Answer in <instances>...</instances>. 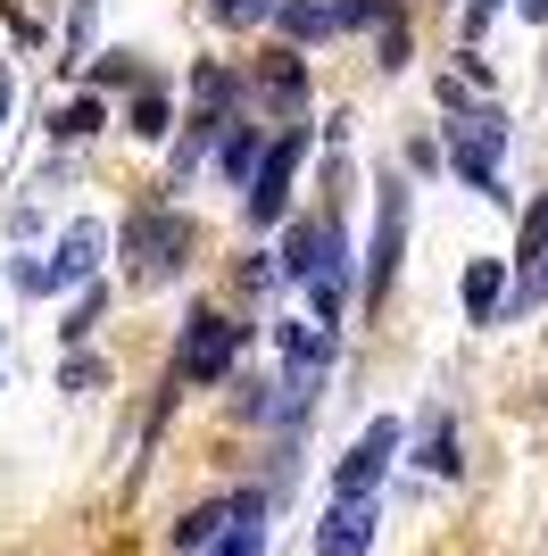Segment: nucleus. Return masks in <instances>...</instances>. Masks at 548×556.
I'll return each instance as SVG.
<instances>
[{
	"label": "nucleus",
	"mask_w": 548,
	"mask_h": 556,
	"mask_svg": "<svg viewBox=\"0 0 548 556\" xmlns=\"http://www.w3.org/2000/svg\"><path fill=\"white\" fill-rule=\"evenodd\" d=\"M499 159H507V116L474 109V116H457V125H449V166H457L474 191H490V200H507Z\"/></svg>",
	"instance_id": "obj_1"
},
{
	"label": "nucleus",
	"mask_w": 548,
	"mask_h": 556,
	"mask_svg": "<svg viewBox=\"0 0 548 556\" xmlns=\"http://www.w3.org/2000/svg\"><path fill=\"white\" fill-rule=\"evenodd\" d=\"M399 250H408V184H390V191H383V216H374V257H365V307H383V300H390Z\"/></svg>",
	"instance_id": "obj_2"
},
{
	"label": "nucleus",
	"mask_w": 548,
	"mask_h": 556,
	"mask_svg": "<svg viewBox=\"0 0 548 556\" xmlns=\"http://www.w3.org/2000/svg\"><path fill=\"white\" fill-rule=\"evenodd\" d=\"M183 250H191V225H183L175 208H141V216H125V257H141L150 275H166Z\"/></svg>",
	"instance_id": "obj_3"
},
{
	"label": "nucleus",
	"mask_w": 548,
	"mask_h": 556,
	"mask_svg": "<svg viewBox=\"0 0 548 556\" xmlns=\"http://www.w3.org/2000/svg\"><path fill=\"white\" fill-rule=\"evenodd\" d=\"M299 150H308V134H283L258 159V175H250V225H274V216L291 208V166H299Z\"/></svg>",
	"instance_id": "obj_4"
},
{
	"label": "nucleus",
	"mask_w": 548,
	"mask_h": 556,
	"mask_svg": "<svg viewBox=\"0 0 548 556\" xmlns=\"http://www.w3.org/2000/svg\"><path fill=\"white\" fill-rule=\"evenodd\" d=\"M233 349H241V325H225V316H191V332H183V374H191V382H225Z\"/></svg>",
	"instance_id": "obj_5"
},
{
	"label": "nucleus",
	"mask_w": 548,
	"mask_h": 556,
	"mask_svg": "<svg viewBox=\"0 0 548 556\" xmlns=\"http://www.w3.org/2000/svg\"><path fill=\"white\" fill-rule=\"evenodd\" d=\"M324 266H349V250H341V225L333 216H308V225L283 241V275H299V282H316Z\"/></svg>",
	"instance_id": "obj_6"
},
{
	"label": "nucleus",
	"mask_w": 548,
	"mask_h": 556,
	"mask_svg": "<svg viewBox=\"0 0 548 556\" xmlns=\"http://www.w3.org/2000/svg\"><path fill=\"white\" fill-rule=\"evenodd\" d=\"M399 441H408V432H399L390 416H383V424H365V441L349 448V465H341V498H365V490L383 482L390 457H399Z\"/></svg>",
	"instance_id": "obj_7"
},
{
	"label": "nucleus",
	"mask_w": 548,
	"mask_h": 556,
	"mask_svg": "<svg viewBox=\"0 0 548 556\" xmlns=\"http://www.w3.org/2000/svg\"><path fill=\"white\" fill-rule=\"evenodd\" d=\"M374 548V498H333L316 523V556H365Z\"/></svg>",
	"instance_id": "obj_8"
},
{
	"label": "nucleus",
	"mask_w": 548,
	"mask_h": 556,
	"mask_svg": "<svg viewBox=\"0 0 548 556\" xmlns=\"http://www.w3.org/2000/svg\"><path fill=\"white\" fill-rule=\"evenodd\" d=\"M100 250H109V225L100 216H75L59 232V250H50V282H91L100 275Z\"/></svg>",
	"instance_id": "obj_9"
},
{
	"label": "nucleus",
	"mask_w": 548,
	"mask_h": 556,
	"mask_svg": "<svg viewBox=\"0 0 548 556\" xmlns=\"http://www.w3.org/2000/svg\"><path fill=\"white\" fill-rule=\"evenodd\" d=\"M241 515H258V498H250V490H233V498H208V507H191V515L175 523V548H183V556H191V548L208 556L216 540L233 532V523H241Z\"/></svg>",
	"instance_id": "obj_10"
},
{
	"label": "nucleus",
	"mask_w": 548,
	"mask_h": 556,
	"mask_svg": "<svg viewBox=\"0 0 548 556\" xmlns=\"http://www.w3.org/2000/svg\"><path fill=\"white\" fill-rule=\"evenodd\" d=\"M499 300H507L499 257H474V266H465V316H474V325H499Z\"/></svg>",
	"instance_id": "obj_11"
},
{
	"label": "nucleus",
	"mask_w": 548,
	"mask_h": 556,
	"mask_svg": "<svg viewBox=\"0 0 548 556\" xmlns=\"http://www.w3.org/2000/svg\"><path fill=\"white\" fill-rule=\"evenodd\" d=\"M274 17H283V34H291V42H316V34H333V25H341V9H333V0H283Z\"/></svg>",
	"instance_id": "obj_12"
},
{
	"label": "nucleus",
	"mask_w": 548,
	"mask_h": 556,
	"mask_svg": "<svg viewBox=\"0 0 548 556\" xmlns=\"http://www.w3.org/2000/svg\"><path fill=\"white\" fill-rule=\"evenodd\" d=\"M100 116H109V109L84 92V100H67V109L50 116V134H59V141H91V134H100Z\"/></svg>",
	"instance_id": "obj_13"
},
{
	"label": "nucleus",
	"mask_w": 548,
	"mask_h": 556,
	"mask_svg": "<svg viewBox=\"0 0 548 556\" xmlns=\"http://www.w3.org/2000/svg\"><path fill=\"white\" fill-rule=\"evenodd\" d=\"M134 134H141V141H166V134H175V109H166V92H150V84L134 92Z\"/></svg>",
	"instance_id": "obj_14"
},
{
	"label": "nucleus",
	"mask_w": 548,
	"mask_h": 556,
	"mask_svg": "<svg viewBox=\"0 0 548 556\" xmlns=\"http://www.w3.org/2000/svg\"><path fill=\"white\" fill-rule=\"evenodd\" d=\"M225 175H233V184H250V175H258V125H241V134L225 141Z\"/></svg>",
	"instance_id": "obj_15"
},
{
	"label": "nucleus",
	"mask_w": 548,
	"mask_h": 556,
	"mask_svg": "<svg viewBox=\"0 0 548 556\" xmlns=\"http://www.w3.org/2000/svg\"><path fill=\"white\" fill-rule=\"evenodd\" d=\"M258 548H266V523H258V515H241V523H233L208 556H258Z\"/></svg>",
	"instance_id": "obj_16"
},
{
	"label": "nucleus",
	"mask_w": 548,
	"mask_h": 556,
	"mask_svg": "<svg viewBox=\"0 0 548 556\" xmlns=\"http://www.w3.org/2000/svg\"><path fill=\"white\" fill-rule=\"evenodd\" d=\"M283 0H208V17L216 25H258V17H274Z\"/></svg>",
	"instance_id": "obj_17"
},
{
	"label": "nucleus",
	"mask_w": 548,
	"mask_h": 556,
	"mask_svg": "<svg viewBox=\"0 0 548 556\" xmlns=\"http://www.w3.org/2000/svg\"><path fill=\"white\" fill-rule=\"evenodd\" d=\"M548 257V191L532 200V216H524V266H540Z\"/></svg>",
	"instance_id": "obj_18"
},
{
	"label": "nucleus",
	"mask_w": 548,
	"mask_h": 556,
	"mask_svg": "<svg viewBox=\"0 0 548 556\" xmlns=\"http://www.w3.org/2000/svg\"><path fill=\"white\" fill-rule=\"evenodd\" d=\"M424 465H433V473H457V465H465V457H457V432H449V424H433V441H424Z\"/></svg>",
	"instance_id": "obj_19"
},
{
	"label": "nucleus",
	"mask_w": 548,
	"mask_h": 556,
	"mask_svg": "<svg viewBox=\"0 0 548 556\" xmlns=\"http://www.w3.org/2000/svg\"><path fill=\"white\" fill-rule=\"evenodd\" d=\"M341 25H390V0H333Z\"/></svg>",
	"instance_id": "obj_20"
},
{
	"label": "nucleus",
	"mask_w": 548,
	"mask_h": 556,
	"mask_svg": "<svg viewBox=\"0 0 548 556\" xmlns=\"http://www.w3.org/2000/svg\"><path fill=\"white\" fill-rule=\"evenodd\" d=\"M17 291H34V300H42V291H59V282H50L42 257H17Z\"/></svg>",
	"instance_id": "obj_21"
},
{
	"label": "nucleus",
	"mask_w": 548,
	"mask_h": 556,
	"mask_svg": "<svg viewBox=\"0 0 548 556\" xmlns=\"http://www.w3.org/2000/svg\"><path fill=\"white\" fill-rule=\"evenodd\" d=\"M91 316H100V291H84V300H75V316H67V341H84V332H91Z\"/></svg>",
	"instance_id": "obj_22"
},
{
	"label": "nucleus",
	"mask_w": 548,
	"mask_h": 556,
	"mask_svg": "<svg viewBox=\"0 0 548 556\" xmlns=\"http://www.w3.org/2000/svg\"><path fill=\"white\" fill-rule=\"evenodd\" d=\"M399 59H408V25L390 17V25H383V67H399Z\"/></svg>",
	"instance_id": "obj_23"
},
{
	"label": "nucleus",
	"mask_w": 548,
	"mask_h": 556,
	"mask_svg": "<svg viewBox=\"0 0 548 556\" xmlns=\"http://www.w3.org/2000/svg\"><path fill=\"white\" fill-rule=\"evenodd\" d=\"M91 84H141V75H134V59H100V67H91Z\"/></svg>",
	"instance_id": "obj_24"
},
{
	"label": "nucleus",
	"mask_w": 548,
	"mask_h": 556,
	"mask_svg": "<svg viewBox=\"0 0 548 556\" xmlns=\"http://www.w3.org/2000/svg\"><path fill=\"white\" fill-rule=\"evenodd\" d=\"M490 17H499V0H474V17H465V25H474V34H482V25H490Z\"/></svg>",
	"instance_id": "obj_25"
},
{
	"label": "nucleus",
	"mask_w": 548,
	"mask_h": 556,
	"mask_svg": "<svg viewBox=\"0 0 548 556\" xmlns=\"http://www.w3.org/2000/svg\"><path fill=\"white\" fill-rule=\"evenodd\" d=\"M524 17H548V0H524Z\"/></svg>",
	"instance_id": "obj_26"
},
{
	"label": "nucleus",
	"mask_w": 548,
	"mask_h": 556,
	"mask_svg": "<svg viewBox=\"0 0 548 556\" xmlns=\"http://www.w3.org/2000/svg\"><path fill=\"white\" fill-rule=\"evenodd\" d=\"M0 109H9V75H0Z\"/></svg>",
	"instance_id": "obj_27"
}]
</instances>
